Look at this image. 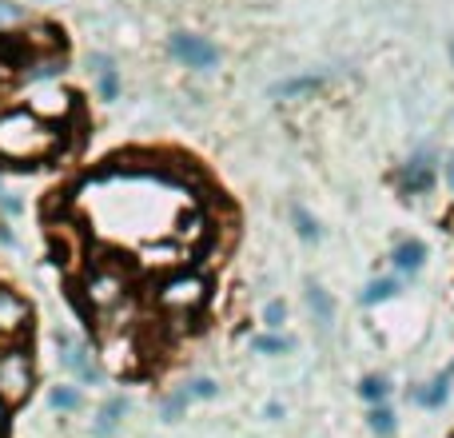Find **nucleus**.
<instances>
[{
  "label": "nucleus",
  "mask_w": 454,
  "mask_h": 438,
  "mask_svg": "<svg viewBox=\"0 0 454 438\" xmlns=\"http://www.w3.org/2000/svg\"><path fill=\"white\" fill-rule=\"evenodd\" d=\"M64 136H68V124H52L28 104L0 112V160L4 164L16 168L48 164V160H56L64 152Z\"/></svg>",
  "instance_id": "obj_1"
},
{
  "label": "nucleus",
  "mask_w": 454,
  "mask_h": 438,
  "mask_svg": "<svg viewBox=\"0 0 454 438\" xmlns=\"http://www.w3.org/2000/svg\"><path fill=\"white\" fill-rule=\"evenodd\" d=\"M207 299H212V279L204 271H196V267H180V271L164 275L156 283V291H152L156 311L168 315V319H196L207 307Z\"/></svg>",
  "instance_id": "obj_2"
},
{
  "label": "nucleus",
  "mask_w": 454,
  "mask_h": 438,
  "mask_svg": "<svg viewBox=\"0 0 454 438\" xmlns=\"http://www.w3.org/2000/svg\"><path fill=\"white\" fill-rule=\"evenodd\" d=\"M128 295H132V275L116 263H96V267H88L84 279H80V299H84V307L96 315L116 311Z\"/></svg>",
  "instance_id": "obj_3"
},
{
  "label": "nucleus",
  "mask_w": 454,
  "mask_h": 438,
  "mask_svg": "<svg viewBox=\"0 0 454 438\" xmlns=\"http://www.w3.org/2000/svg\"><path fill=\"white\" fill-rule=\"evenodd\" d=\"M36 383V363L24 343H0V399L4 403H24Z\"/></svg>",
  "instance_id": "obj_4"
},
{
  "label": "nucleus",
  "mask_w": 454,
  "mask_h": 438,
  "mask_svg": "<svg viewBox=\"0 0 454 438\" xmlns=\"http://www.w3.org/2000/svg\"><path fill=\"white\" fill-rule=\"evenodd\" d=\"M32 335V303L16 287L0 283V343H24Z\"/></svg>",
  "instance_id": "obj_5"
},
{
  "label": "nucleus",
  "mask_w": 454,
  "mask_h": 438,
  "mask_svg": "<svg viewBox=\"0 0 454 438\" xmlns=\"http://www.w3.org/2000/svg\"><path fill=\"white\" fill-rule=\"evenodd\" d=\"M168 52H172V60H180L192 72H207L220 64V44H212L200 32H172L168 36Z\"/></svg>",
  "instance_id": "obj_6"
},
{
  "label": "nucleus",
  "mask_w": 454,
  "mask_h": 438,
  "mask_svg": "<svg viewBox=\"0 0 454 438\" xmlns=\"http://www.w3.org/2000/svg\"><path fill=\"white\" fill-rule=\"evenodd\" d=\"M56 351H60V363L80 383H100V367H96L92 347H88L84 339H76L72 331H56Z\"/></svg>",
  "instance_id": "obj_7"
},
{
  "label": "nucleus",
  "mask_w": 454,
  "mask_h": 438,
  "mask_svg": "<svg viewBox=\"0 0 454 438\" xmlns=\"http://www.w3.org/2000/svg\"><path fill=\"white\" fill-rule=\"evenodd\" d=\"M434 176H439V172H434V156H431V152H415V156L399 168L395 184H399V192L407 199H415V196H427V192L434 188Z\"/></svg>",
  "instance_id": "obj_8"
},
{
  "label": "nucleus",
  "mask_w": 454,
  "mask_h": 438,
  "mask_svg": "<svg viewBox=\"0 0 454 438\" xmlns=\"http://www.w3.org/2000/svg\"><path fill=\"white\" fill-rule=\"evenodd\" d=\"M88 76H92V84H96V96L100 100H120V68H116V60H112L108 52H88Z\"/></svg>",
  "instance_id": "obj_9"
},
{
  "label": "nucleus",
  "mask_w": 454,
  "mask_h": 438,
  "mask_svg": "<svg viewBox=\"0 0 454 438\" xmlns=\"http://www.w3.org/2000/svg\"><path fill=\"white\" fill-rule=\"evenodd\" d=\"M427 243L423 239H399L391 247V267L399 275H415V271H423V263H427Z\"/></svg>",
  "instance_id": "obj_10"
},
{
  "label": "nucleus",
  "mask_w": 454,
  "mask_h": 438,
  "mask_svg": "<svg viewBox=\"0 0 454 438\" xmlns=\"http://www.w3.org/2000/svg\"><path fill=\"white\" fill-rule=\"evenodd\" d=\"M403 291V279H399V271L395 275H375V279L367 283V287L359 291V303L363 307H379V303H391L395 295Z\"/></svg>",
  "instance_id": "obj_11"
},
{
  "label": "nucleus",
  "mask_w": 454,
  "mask_h": 438,
  "mask_svg": "<svg viewBox=\"0 0 454 438\" xmlns=\"http://www.w3.org/2000/svg\"><path fill=\"white\" fill-rule=\"evenodd\" d=\"M128 415V399L124 395H116V399H108L100 411H96V423H92V434L96 438H108V434H116V426H120V418Z\"/></svg>",
  "instance_id": "obj_12"
},
{
  "label": "nucleus",
  "mask_w": 454,
  "mask_h": 438,
  "mask_svg": "<svg viewBox=\"0 0 454 438\" xmlns=\"http://www.w3.org/2000/svg\"><path fill=\"white\" fill-rule=\"evenodd\" d=\"M447 399H450V371H447V375H439V379H431L427 387H419V391H415V403H419V407H427V411L447 407Z\"/></svg>",
  "instance_id": "obj_13"
},
{
  "label": "nucleus",
  "mask_w": 454,
  "mask_h": 438,
  "mask_svg": "<svg viewBox=\"0 0 454 438\" xmlns=\"http://www.w3.org/2000/svg\"><path fill=\"white\" fill-rule=\"evenodd\" d=\"M323 84H327V76H291V80H283V84H275L271 96H279V100H295V96L319 92Z\"/></svg>",
  "instance_id": "obj_14"
},
{
  "label": "nucleus",
  "mask_w": 454,
  "mask_h": 438,
  "mask_svg": "<svg viewBox=\"0 0 454 438\" xmlns=\"http://www.w3.org/2000/svg\"><path fill=\"white\" fill-rule=\"evenodd\" d=\"M307 307H311L319 327H331V319H335V299H331V291H323L319 283H307Z\"/></svg>",
  "instance_id": "obj_15"
},
{
  "label": "nucleus",
  "mask_w": 454,
  "mask_h": 438,
  "mask_svg": "<svg viewBox=\"0 0 454 438\" xmlns=\"http://www.w3.org/2000/svg\"><path fill=\"white\" fill-rule=\"evenodd\" d=\"M32 24V12L16 0H0V36H12V32L28 28Z\"/></svg>",
  "instance_id": "obj_16"
},
{
  "label": "nucleus",
  "mask_w": 454,
  "mask_h": 438,
  "mask_svg": "<svg viewBox=\"0 0 454 438\" xmlns=\"http://www.w3.org/2000/svg\"><path fill=\"white\" fill-rule=\"evenodd\" d=\"M359 399L371 403V407H375V403H387L391 399V379L387 375H363L359 379Z\"/></svg>",
  "instance_id": "obj_17"
},
{
  "label": "nucleus",
  "mask_w": 454,
  "mask_h": 438,
  "mask_svg": "<svg viewBox=\"0 0 454 438\" xmlns=\"http://www.w3.org/2000/svg\"><path fill=\"white\" fill-rule=\"evenodd\" d=\"M291 223H295V235L303 243H319L323 239V227H319V219H315L311 212H307V207H291Z\"/></svg>",
  "instance_id": "obj_18"
},
{
  "label": "nucleus",
  "mask_w": 454,
  "mask_h": 438,
  "mask_svg": "<svg viewBox=\"0 0 454 438\" xmlns=\"http://www.w3.org/2000/svg\"><path fill=\"white\" fill-rule=\"evenodd\" d=\"M251 351H259V355H287L291 351V339L279 335V331H267V335L251 339Z\"/></svg>",
  "instance_id": "obj_19"
},
{
  "label": "nucleus",
  "mask_w": 454,
  "mask_h": 438,
  "mask_svg": "<svg viewBox=\"0 0 454 438\" xmlns=\"http://www.w3.org/2000/svg\"><path fill=\"white\" fill-rule=\"evenodd\" d=\"M367 426L375 434H395V411L383 407V403H375V407L367 411Z\"/></svg>",
  "instance_id": "obj_20"
},
{
  "label": "nucleus",
  "mask_w": 454,
  "mask_h": 438,
  "mask_svg": "<svg viewBox=\"0 0 454 438\" xmlns=\"http://www.w3.org/2000/svg\"><path fill=\"white\" fill-rule=\"evenodd\" d=\"M188 407H192V395H188V387H180V391H176V395H168V399H164V407H160V415H164L168 423H176V418H180Z\"/></svg>",
  "instance_id": "obj_21"
},
{
  "label": "nucleus",
  "mask_w": 454,
  "mask_h": 438,
  "mask_svg": "<svg viewBox=\"0 0 454 438\" xmlns=\"http://www.w3.org/2000/svg\"><path fill=\"white\" fill-rule=\"evenodd\" d=\"M48 403H52L56 411H80V391L76 387H52Z\"/></svg>",
  "instance_id": "obj_22"
},
{
  "label": "nucleus",
  "mask_w": 454,
  "mask_h": 438,
  "mask_svg": "<svg viewBox=\"0 0 454 438\" xmlns=\"http://www.w3.org/2000/svg\"><path fill=\"white\" fill-rule=\"evenodd\" d=\"M184 387H188L192 403H196V399H215V395H220V383H215V379H207V375L192 379V383H184Z\"/></svg>",
  "instance_id": "obj_23"
},
{
  "label": "nucleus",
  "mask_w": 454,
  "mask_h": 438,
  "mask_svg": "<svg viewBox=\"0 0 454 438\" xmlns=\"http://www.w3.org/2000/svg\"><path fill=\"white\" fill-rule=\"evenodd\" d=\"M283 323H287V303H283V299H271V303L263 307V327L267 331H279Z\"/></svg>",
  "instance_id": "obj_24"
},
{
  "label": "nucleus",
  "mask_w": 454,
  "mask_h": 438,
  "mask_svg": "<svg viewBox=\"0 0 454 438\" xmlns=\"http://www.w3.org/2000/svg\"><path fill=\"white\" fill-rule=\"evenodd\" d=\"M8 418H12V403L0 399V438H8Z\"/></svg>",
  "instance_id": "obj_25"
},
{
  "label": "nucleus",
  "mask_w": 454,
  "mask_h": 438,
  "mask_svg": "<svg viewBox=\"0 0 454 438\" xmlns=\"http://www.w3.org/2000/svg\"><path fill=\"white\" fill-rule=\"evenodd\" d=\"M442 180H447V188L454 192V152L447 156V164H442Z\"/></svg>",
  "instance_id": "obj_26"
},
{
  "label": "nucleus",
  "mask_w": 454,
  "mask_h": 438,
  "mask_svg": "<svg viewBox=\"0 0 454 438\" xmlns=\"http://www.w3.org/2000/svg\"><path fill=\"white\" fill-rule=\"evenodd\" d=\"M450 64H454V40H450Z\"/></svg>",
  "instance_id": "obj_27"
},
{
  "label": "nucleus",
  "mask_w": 454,
  "mask_h": 438,
  "mask_svg": "<svg viewBox=\"0 0 454 438\" xmlns=\"http://www.w3.org/2000/svg\"><path fill=\"white\" fill-rule=\"evenodd\" d=\"M450 379H454V367H450Z\"/></svg>",
  "instance_id": "obj_28"
}]
</instances>
